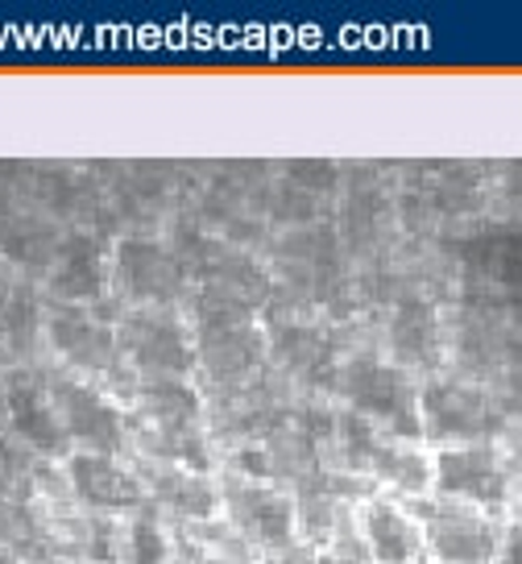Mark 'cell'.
Segmentation results:
<instances>
[{
	"label": "cell",
	"instance_id": "6",
	"mask_svg": "<svg viewBox=\"0 0 522 564\" xmlns=\"http://www.w3.org/2000/svg\"><path fill=\"white\" fill-rule=\"evenodd\" d=\"M117 345L141 378H183L195 366V336L171 307H133L117 328Z\"/></svg>",
	"mask_w": 522,
	"mask_h": 564
},
{
	"label": "cell",
	"instance_id": "2",
	"mask_svg": "<svg viewBox=\"0 0 522 564\" xmlns=\"http://www.w3.org/2000/svg\"><path fill=\"white\" fill-rule=\"evenodd\" d=\"M406 507L415 511L418 528H423L432 564H493L505 531V514L481 511V507L456 502L444 494L406 498Z\"/></svg>",
	"mask_w": 522,
	"mask_h": 564
},
{
	"label": "cell",
	"instance_id": "14",
	"mask_svg": "<svg viewBox=\"0 0 522 564\" xmlns=\"http://www.w3.org/2000/svg\"><path fill=\"white\" fill-rule=\"evenodd\" d=\"M121 552L124 564H166V531L157 523V514L145 507L121 528Z\"/></svg>",
	"mask_w": 522,
	"mask_h": 564
},
{
	"label": "cell",
	"instance_id": "13",
	"mask_svg": "<svg viewBox=\"0 0 522 564\" xmlns=\"http://www.w3.org/2000/svg\"><path fill=\"white\" fill-rule=\"evenodd\" d=\"M13 415H18V427L30 432V441L46 453H58L67 444V427L58 420V406H54L51 394L42 390H13Z\"/></svg>",
	"mask_w": 522,
	"mask_h": 564
},
{
	"label": "cell",
	"instance_id": "3",
	"mask_svg": "<svg viewBox=\"0 0 522 564\" xmlns=\"http://www.w3.org/2000/svg\"><path fill=\"white\" fill-rule=\"evenodd\" d=\"M348 411L373 423L385 436L399 441H423V420H418V387L411 382L406 366L378 361V357H357L348 361L345 382Z\"/></svg>",
	"mask_w": 522,
	"mask_h": 564
},
{
	"label": "cell",
	"instance_id": "15",
	"mask_svg": "<svg viewBox=\"0 0 522 564\" xmlns=\"http://www.w3.org/2000/svg\"><path fill=\"white\" fill-rule=\"evenodd\" d=\"M493 564H522V507L514 502V511L505 514V531Z\"/></svg>",
	"mask_w": 522,
	"mask_h": 564
},
{
	"label": "cell",
	"instance_id": "10",
	"mask_svg": "<svg viewBox=\"0 0 522 564\" xmlns=\"http://www.w3.org/2000/svg\"><path fill=\"white\" fill-rule=\"evenodd\" d=\"M51 336L70 366H79V370H87V373H96V370L108 373L117 366V357H121L117 333H112L108 324H100L87 307H79V303H67L63 312H54Z\"/></svg>",
	"mask_w": 522,
	"mask_h": 564
},
{
	"label": "cell",
	"instance_id": "4",
	"mask_svg": "<svg viewBox=\"0 0 522 564\" xmlns=\"http://www.w3.org/2000/svg\"><path fill=\"white\" fill-rule=\"evenodd\" d=\"M432 494L469 502L481 511L510 514L514 511V494H519V477L510 465L505 444L477 441V444H453L435 453V481Z\"/></svg>",
	"mask_w": 522,
	"mask_h": 564
},
{
	"label": "cell",
	"instance_id": "5",
	"mask_svg": "<svg viewBox=\"0 0 522 564\" xmlns=\"http://www.w3.org/2000/svg\"><path fill=\"white\" fill-rule=\"evenodd\" d=\"M220 507L228 514V528L241 535L249 547H261L270 556L291 552L298 540V507L291 494H282L265 477H244L228 469L220 481Z\"/></svg>",
	"mask_w": 522,
	"mask_h": 564
},
{
	"label": "cell",
	"instance_id": "9",
	"mask_svg": "<svg viewBox=\"0 0 522 564\" xmlns=\"http://www.w3.org/2000/svg\"><path fill=\"white\" fill-rule=\"evenodd\" d=\"M67 481L75 498L87 502L91 511H129L138 514L150 507V494L141 474H129L117 457L105 453H70L67 457Z\"/></svg>",
	"mask_w": 522,
	"mask_h": 564
},
{
	"label": "cell",
	"instance_id": "7",
	"mask_svg": "<svg viewBox=\"0 0 522 564\" xmlns=\"http://www.w3.org/2000/svg\"><path fill=\"white\" fill-rule=\"evenodd\" d=\"M357 528L373 564H432L415 511L399 494H369L357 507Z\"/></svg>",
	"mask_w": 522,
	"mask_h": 564
},
{
	"label": "cell",
	"instance_id": "11",
	"mask_svg": "<svg viewBox=\"0 0 522 564\" xmlns=\"http://www.w3.org/2000/svg\"><path fill=\"white\" fill-rule=\"evenodd\" d=\"M141 481H145L150 502L174 511L183 523H204V519H216V511H220V490H216L204 474H195V469L154 465V460H150V465L141 469Z\"/></svg>",
	"mask_w": 522,
	"mask_h": 564
},
{
	"label": "cell",
	"instance_id": "12",
	"mask_svg": "<svg viewBox=\"0 0 522 564\" xmlns=\"http://www.w3.org/2000/svg\"><path fill=\"white\" fill-rule=\"evenodd\" d=\"M117 274H121L124 291L133 300H141V307H166L171 295L178 291V270L154 241H129Z\"/></svg>",
	"mask_w": 522,
	"mask_h": 564
},
{
	"label": "cell",
	"instance_id": "8",
	"mask_svg": "<svg viewBox=\"0 0 522 564\" xmlns=\"http://www.w3.org/2000/svg\"><path fill=\"white\" fill-rule=\"evenodd\" d=\"M51 399L58 406V420L67 427V441L84 444V453H105V457H117L124 448V423L121 406L108 403L96 387H87L79 378H63L51 387Z\"/></svg>",
	"mask_w": 522,
	"mask_h": 564
},
{
	"label": "cell",
	"instance_id": "1",
	"mask_svg": "<svg viewBox=\"0 0 522 564\" xmlns=\"http://www.w3.org/2000/svg\"><path fill=\"white\" fill-rule=\"evenodd\" d=\"M418 420H423L427 441L453 448V444L493 441V432L505 427V406L498 403L493 387L477 382V378L432 373L418 387Z\"/></svg>",
	"mask_w": 522,
	"mask_h": 564
}]
</instances>
